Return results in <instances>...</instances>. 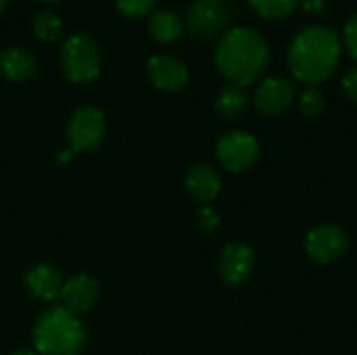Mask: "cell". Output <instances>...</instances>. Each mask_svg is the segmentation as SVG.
I'll use <instances>...</instances> for the list:
<instances>
[{
	"label": "cell",
	"mask_w": 357,
	"mask_h": 355,
	"mask_svg": "<svg viewBox=\"0 0 357 355\" xmlns=\"http://www.w3.org/2000/svg\"><path fill=\"white\" fill-rule=\"evenodd\" d=\"M341 50L343 44L337 29L328 25H310L293 38L289 67L299 82L318 86L337 71Z\"/></svg>",
	"instance_id": "1"
},
{
	"label": "cell",
	"mask_w": 357,
	"mask_h": 355,
	"mask_svg": "<svg viewBox=\"0 0 357 355\" xmlns=\"http://www.w3.org/2000/svg\"><path fill=\"white\" fill-rule=\"evenodd\" d=\"M215 65L220 73L241 88L253 84L270 63L266 38L251 27L228 29L215 46Z\"/></svg>",
	"instance_id": "2"
},
{
	"label": "cell",
	"mask_w": 357,
	"mask_h": 355,
	"mask_svg": "<svg viewBox=\"0 0 357 355\" xmlns=\"http://www.w3.org/2000/svg\"><path fill=\"white\" fill-rule=\"evenodd\" d=\"M86 331L75 314L63 305L48 308L33 324V347L42 355H77Z\"/></svg>",
	"instance_id": "3"
},
{
	"label": "cell",
	"mask_w": 357,
	"mask_h": 355,
	"mask_svg": "<svg viewBox=\"0 0 357 355\" xmlns=\"http://www.w3.org/2000/svg\"><path fill=\"white\" fill-rule=\"evenodd\" d=\"M100 48L88 33H71L61 46V69L73 84H88L100 75Z\"/></svg>",
	"instance_id": "4"
},
{
	"label": "cell",
	"mask_w": 357,
	"mask_h": 355,
	"mask_svg": "<svg viewBox=\"0 0 357 355\" xmlns=\"http://www.w3.org/2000/svg\"><path fill=\"white\" fill-rule=\"evenodd\" d=\"M234 21V13L228 4L213 0H195L186 8L184 27L201 40H213L224 36Z\"/></svg>",
	"instance_id": "5"
},
{
	"label": "cell",
	"mask_w": 357,
	"mask_h": 355,
	"mask_svg": "<svg viewBox=\"0 0 357 355\" xmlns=\"http://www.w3.org/2000/svg\"><path fill=\"white\" fill-rule=\"evenodd\" d=\"M107 132L105 113L94 105H82L67 123V140L73 153H88L100 146Z\"/></svg>",
	"instance_id": "6"
},
{
	"label": "cell",
	"mask_w": 357,
	"mask_h": 355,
	"mask_svg": "<svg viewBox=\"0 0 357 355\" xmlns=\"http://www.w3.org/2000/svg\"><path fill=\"white\" fill-rule=\"evenodd\" d=\"M215 155L224 169H228L230 174H241L257 163L259 142L249 132H243V130L228 132L218 140Z\"/></svg>",
	"instance_id": "7"
},
{
	"label": "cell",
	"mask_w": 357,
	"mask_h": 355,
	"mask_svg": "<svg viewBox=\"0 0 357 355\" xmlns=\"http://www.w3.org/2000/svg\"><path fill=\"white\" fill-rule=\"evenodd\" d=\"M305 251L318 264H333L347 251V234L335 224H320L305 236Z\"/></svg>",
	"instance_id": "8"
},
{
	"label": "cell",
	"mask_w": 357,
	"mask_h": 355,
	"mask_svg": "<svg viewBox=\"0 0 357 355\" xmlns=\"http://www.w3.org/2000/svg\"><path fill=\"white\" fill-rule=\"evenodd\" d=\"M295 100V86L287 77H266L253 92V105L264 115H280Z\"/></svg>",
	"instance_id": "9"
},
{
	"label": "cell",
	"mask_w": 357,
	"mask_h": 355,
	"mask_svg": "<svg viewBox=\"0 0 357 355\" xmlns=\"http://www.w3.org/2000/svg\"><path fill=\"white\" fill-rule=\"evenodd\" d=\"M146 75L163 92H180L188 84V69L174 54H153L146 61Z\"/></svg>",
	"instance_id": "10"
},
{
	"label": "cell",
	"mask_w": 357,
	"mask_h": 355,
	"mask_svg": "<svg viewBox=\"0 0 357 355\" xmlns=\"http://www.w3.org/2000/svg\"><path fill=\"white\" fill-rule=\"evenodd\" d=\"M255 266V253L245 243H230L220 255V276L230 287H241L247 282Z\"/></svg>",
	"instance_id": "11"
},
{
	"label": "cell",
	"mask_w": 357,
	"mask_h": 355,
	"mask_svg": "<svg viewBox=\"0 0 357 355\" xmlns=\"http://www.w3.org/2000/svg\"><path fill=\"white\" fill-rule=\"evenodd\" d=\"M98 297V282L88 274H75L67 282H63L61 289V301L63 308L71 314H82L94 305Z\"/></svg>",
	"instance_id": "12"
},
{
	"label": "cell",
	"mask_w": 357,
	"mask_h": 355,
	"mask_svg": "<svg viewBox=\"0 0 357 355\" xmlns=\"http://www.w3.org/2000/svg\"><path fill=\"white\" fill-rule=\"evenodd\" d=\"M38 69V59L33 52L21 46H8L0 50V77L8 82H27Z\"/></svg>",
	"instance_id": "13"
},
{
	"label": "cell",
	"mask_w": 357,
	"mask_h": 355,
	"mask_svg": "<svg viewBox=\"0 0 357 355\" xmlns=\"http://www.w3.org/2000/svg\"><path fill=\"white\" fill-rule=\"evenodd\" d=\"M184 184L192 199H197L199 203H209L220 195L222 178L215 167L207 163H197L186 172Z\"/></svg>",
	"instance_id": "14"
},
{
	"label": "cell",
	"mask_w": 357,
	"mask_h": 355,
	"mask_svg": "<svg viewBox=\"0 0 357 355\" xmlns=\"http://www.w3.org/2000/svg\"><path fill=\"white\" fill-rule=\"evenodd\" d=\"M25 287H27L29 295H33L36 299H40V301H52V299L61 297L63 280H61L59 272L52 266H48V264H36L25 274Z\"/></svg>",
	"instance_id": "15"
},
{
	"label": "cell",
	"mask_w": 357,
	"mask_h": 355,
	"mask_svg": "<svg viewBox=\"0 0 357 355\" xmlns=\"http://www.w3.org/2000/svg\"><path fill=\"white\" fill-rule=\"evenodd\" d=\"M146 27H149L151 38L155 42H159V44H172L184 31L182 19L174 10H169V8H159V10L151 13Z\"/></svg>",
	"instance_id": "16"
},
{
	"label": "cell",
	"mask_w": 357,
	"mask_h": 355,
	"mask_svg": "<svg viewBox=\"0 0 357 355\" xmlns=\"http://www.w3.org/2000/svg\"><path fill=\"white\" fill-rule=\"evenodd\" d=\"M247 107H249V98H247L245 90L241 86H236V84L224 86L218 92V96H215V111L224 119L234 121V119L243 117L245 111H247Z\"/></svg>",
	"instance_id": "17"
},
{
	"label": "cell",
	"mask_w": 357,
	"mask_h": 355,
	"mask_svg": "<svg viewBox=\"0 0 357 355\" xmlns=\"http://www.w3.org/2000/svg\"><path fill=\"white\" fill-rule=\"evenodd\" d=\"M31 33L42 42H56L63 36V21L52 10H38L31 17Z\"/></svg>",
	"instance_id": "18"
},
{
	"label": "cell",
	"mask_w": 357,
	"mask_h": 355,
	"mask_svg": "<svg viewBox=\"0 0 357 355\" xmlns=\"http://www.w3.org/2000/svg\"><path fill=\"white\" fill-rule=\"evenodd\" d=\"M249 4L264 19H284L295 10L297 0H249Z\"/></svg>",
	"instance_id": "19"
},
{
	"label": "cell",
	"mask_w": 357,
	"mask_h": 355,
	"mask_svg": "<svg viewBox=\"0 0 357 355\" xmlns=\"http://www.w3.org/2000/svg\"><path fill=\"white\" fill-rule=\"evenodd\" d=\"M324 107H326L324 92L318 86H305V90L299 94V111L305 117H318L322 115Z\"/></svg>",
	"instance_id": "20"
},
{
	"label": "cell",
	"mask_w": 357,
	"mask_h": 355,
	"mask_svg": "<svg viewBox=\"0 0 357 355\" xmlns=\"http://www.w3.org/2000/svg\"><path fill=\"white\" fill-rule=\"evenodd\" d=\"M113 2H115L117 10L130 19H140V17L149 15L157 4V0H113Z\"/></svg>",
	"instance_id": "21"
},
{
	"label": "cell",
	"mask_w": 357,
	"mask_h": 355,
	"mask_svg": "<svg viewBox=\"0 0 357 355\" xmlns=\"http://www.w3.org/2000/svg\"><path fill=\"white\" fill-rule=\"evenodd\" d=\"M197 226H199V230L205 232V234L215 232L218 226H220V213H218L213 207H209V205L201 207V209L197 211Z\"/></svg>",
	"instance_id": "22"
},
{
	"label": "cell",
	"mask_w": 357,
	"mask_h": 355,
	"mask_svg": "<svg viewBox=\"0 0 357 355\" xmlns=\"http://www.w3.org/2000/svg\"><path fill=\"white\" fill-rule=\"evenodd\" d=\"M343 42H345V48L349 50V54L357 61V15H354L345 29H343Z\"/></svg>",
	"instance_id": "23"
},
{
	"label": "cell",
	"mask_w": 357,
	"mask_h": 355,
	"mask_svg": "<svg viewBox=\"0 0 357 355\" xmlns=\"http://www.w3.org/2000/svg\"><path fill=\"white\" fill-rule=\"evenodd\" d=\"M343 90H345V94L357 103V65L354 67H349L347 71H345V75H343Z\"/></svg>",
	"instance_id": "24"
},
{
	"label": "cell",
	"mask_w": 357,
	"mask_h": 355,
	"mask_svg": "<svg viewBox=\"0 0 357 355\" xmlns=\"http://www.w3.org/2000/svg\"><path fill=\"white\" fill-rule=\"evenodd\" d=\"M326 0H301V8L307 13V15H320L324 8H326Z\"/></svg>",
	"instance_id": "25"
},
{
	"label": "cell",
	"mask_w": 357,
	"mask_h": 355,
	"mask_svg": "<svg viewBox=\"0 0 357 355\" xmlns=\"http://www.w3.org/2000/svg\"><path fill=\"white\" fill-rule=\"evenodd\" d=\"M6 4H8V0H0V15L6 10Z\"/></svg>",
	"instance_id": "26"
},
{
	"label": "cell",
	"mask_w": 357,
	"mask_h": 355,
	"mask_svg": "<svg viewBox=\"0 0 357 355\" xmlns=\"http://www.w3.org/2000/svg\"><path fill=\"white\" fill-rule=\"evenodd\" d=\"M13 355H38V354H33V352H17V354H13Z\"/></svg>",
	"instance_id": "27"
},
{
	"label": "cell",
	"mask_w": 357,
	"mask_h": 355,
	"mask_svg": "<svg viewBox=\"0 0 357 355\" xmlns=\"http://www.w3.org/2000/svg\"><path fill=\"white\" fill-rule=\"evenodd\" d=\"M213 2H222V4H226L228 0H213Z\"/></svg>",
	"instance_id": "28"
},
{
	"label": "cell",
	"mask_w": 357,
	"mask_h": 355,
	"mask_svg": "<svg viewBox=\"0 0 357 355\" xmlns=\"http://www.w3.org/2000/svg\"><path fill=\"white\" fill-rule=\"evenodd\" d=\"M40 2H59V0H40Z\"/></svg>",
	"instance_id": "29"
}]
</instances>
